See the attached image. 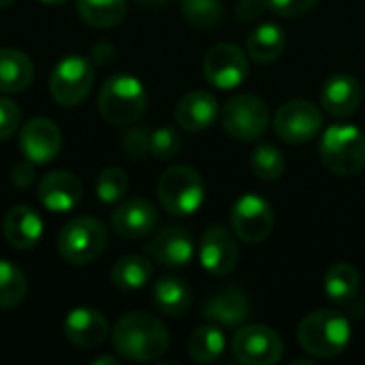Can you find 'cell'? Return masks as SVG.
I'll use <instances>...</instances> for the list:
<instances>
[{"mask_svg": "<svg viewBox=\"0 0 365 365\" xmlns=\"http://www.w3.org/2000/svg\"><path fill=\"white\" fill-rule=\"evenodd\" d=\"M113 349L128 361H156L169 349V331L160 319L148 312L124 314L113 327Z\"/></svg>", "mask_w": 365, "mask_h": 365, "instance_id": "1", "label": "cell"}, {"mask_svg": "<svg viewBox=\"0 0 365 365\" xmlns=\"http://www.w3.org/2000/svg\"><path fill=\"white\" fill-rule=\"evenodd\" d=\"M297 340L306 353L321 359H331L349 349L351 323L336 310H317L299 323Z\"/></svg>", "mask_w": 365, "mask_h": 365, "instance_id": "2", "label": "cell"}, {"mask_svg": "<svg viewBox=\"0 0 365 365\" xmlns=\"http://www.w3.org/2000/svg\"><path fill=\"white\" fill-rule=\"evenodd\" d=\"M96 105L105 122L113 126H130L143 115L148 94L137 77L128 73H118L105 79Z\"/></svg>", "mask_w": 365, "mask_h": 365, "instance_id": "3", "label": "cell"}, {"mask_svg": "<svg viewBox=\"0 0 365 365\" xmlns=\"http://www.w3.org/2000/svg\"><path fill=\"white\" fill-rule=\"evenodd\" d=\"M321 160L336 175H357L365 167V133L355 124H331L321 139Z\"/></svg>", "mask_w": 365, "mask_h": 365, "instance_id": "4", "label": "cell"}, {"mask_svg": "<svg viewBox=\"0 0 365 365\" xmlns=\"http://www.w3.org/2000/svg\"><path fill=\"white\" fill-rule=\"evenodd\" d=\"M156 192L160 205L173 216L195 214L205 199V186L201 175L184 165L167 169L158 180Z\"/></svg>", "mask_w": 365, "mask_h": 365, "instance_id": "5", "label": "cell"}, {"mask_svg": "<svg viewBox=\"0 0 365 365\" xmlns=\"http://www.w3.org/2000/svg\"><path fill=\"white\" fill-rule=\"evenodd\" d=\"M107 246V229L90 216L68 220L58 235V252L73 265H88L103 255Z\"/></svg>", "mask_w": 365, "mask_h": 365, "instance_id": "6", "label": "cell"}, {"mask_svg": "<svg viewBox=\"0 0 365 365\" xmlns=\"http://www.w3.org/2000/svg\"><path fill=\"white\" fill-rule=\"evenodd\" d=\"M220 120L231 137L255 141L263 137L269 126V109L267 103L255 94H235L225 103Z\"/></svg>", "mask_w": 365, "mask_h": 365, "instance_id": "7", "label": "cell"}, {"mask_svg": "<svg viewBox=\"0 0 365 365\" xmlns=\"http://www.w3.org/2000/svg\"><path fill=\"white\" fill-rule=\"evenodd\" d=\"M94 86V66L88 58L83 56H64L51 77H49V92L56 103L64 107H75L79 105L92 90Z\"/></svg>", "mask_w": 365, "mask_h": 365, "instance_id": "8", "label": "cell"}, {"mask_svg": "<svg viewBox=\"0 0 365 365\" xmlns=\"http://www.w3.org/2000/svg\"><path fill=\"white\" fill-rule=\"evenodd\" d=\"M321 126L323 113L319 111V107L302 98L284 103L274 115L276 135L291 145H304L312 141L319 135Z\"/></svg>", "mask_w": 365, "mask_h": 365, "instance_id": "9", "label": "cell"}, {"mask_svg": "<svg viewBox=\"0 0 365 365\" xmlns=\"http://www.w3.org/2000/svg\"><path fill=\"white\" fill-rule=\"evenodd\" d=\"M231 229L242 242L261 244L274 229L272 205L255 192L240 197L231 210Z\"/></svg>", "mask_w": 365, "mask_h": 365, "instance_id": "10", "label": "cell"}, {"mask_svg": "<svg viewBox=\"0 0 365 365\" xmlns=\"http://www.w3.org/2000/svg\"><path fill=\"white\" fill-rule=\"evenodd\" d=\"M231 349L235 359L244 365H274L282 357L280 336L265 325H246L235 331Z\"/></svg>", "mask_w": 365, "mask_h": 365, "instance_id": "11", "label": "cell"}, {"mask_svg": "<svg viewBox=\"0 0 365 365\" xmlns=\"http://www.w3.org/2000/svg\"><path fill=\"white\" fill-rule=\"evenodd\" d=\"M205 79L218 90H233L244 83L248 75L246 53L231 43H220L205 53L203 60Z\"/></svg>", "mask_w": 365, "mask_h": 365, "instance_id": "12", "label": "cell"}, {"mask_svg": "<svg viewBox=\"0 0 365 365\" xmlns=\"http://www.w3.org/2000/svg\"><path fill=\"white\" fill-rule=\"evenodd\" d=\"M19 148L24 158L34 165L51 163L62 150V133L47 118H32L19 130Z\"/></svg>", "mask_w": 365, "mask_h": 365, "instance_id": "13", "label": "cell"}, {"mask_svg": "<svg viewBox=\"0 0 365 365\" xmlns=\"http://www.w3.org/2000/svg\"><path fill=\"white\" fill-rule=\"evenodd\" d=\"M240 259L237 242L233 233L222 225H212L201 237L199 261L214 276H227L235 269Z\"/></svg>", "mask_w": 365, "mask_h": 365, "instance_id": "14", "label": "cell"}, {"mask_svg": "<svg viewBox=\"0 0 365 365\" xmlns=\"http://www.w3.org/2000/svg\"><path fill=\"white\" fill-rule=\"evenodd\" d=\"M36 195L45 210L53 214H66L81 203L83 186L71 171H51L38 182Z\"/></svg>", "mask_w": 365, "mask_h": 365, "instance_id": "15", "label": "cell"}, {"mask_svg": "<svg viewBox=\"0 0 365 365\" xmlns=\"http://www.w3.org/2000/svg\"><path fill=\"white\" fill-rule=\"evenodd\" d=\"M145 252L165 267H184L195 257V242L184 227L171 225L150 240Z\"/></svg>", "mask_w": 365, "mask_h": 365, "instance_id": "16", "label": "cell"}, {"mask_svg": "<svg viewBox=\"0 0 365 365\" xmlns=\"http://www.w3.org/2000/svg\"><path fill=\"white\" fill-rule=\"evenodd\" d=\"M156 220H158L156 207L148 199L135 197L115 207V212L111 214V229L115 235L124 240H139L152 233Z\"/></svg>", "mask_w": 365, "mask_h": 365, "instance_id": "17", "label": "cell"}, {"mask_svg": "<svg viewBox=\"0 0 365 365\" xmlns=\"http://www.w3.org/2000/svg\"><path fill=\"white\" fill-rule=\"evenodd\" d=\"M66 340L77 349H96L109 336L107 319L92 308H75L62 323Z\"/></svg>", "mask_w": 365, "mask_h": 365, "instance_id": "18", "label": "cell"}, {"mask_svg": "<svg viewBox=\"0 0 365 365\" xmlns=\"http://www.w3.org/2000/svg\"><path fill=\"white\" fill-rule=\"evenodd\" d=\"M361 86L349 73L331 75L321 90V105L334 118H349L361 103Z\"/></svg>", "mask_w": 365, "mask_h": 365, "instance_id": "19", "label": "cell"}, {"mask_svg": "<svg viewBox=\"0 0 365 365\" xmlns=\"http://www.w3.org/2000/svg\"><path fill=\"white\" fill-rule=\"evenodd\" d=\"M218 118V101L212 92L192 90L175 107V122L184 130H205Z\"/></svg>", "mask_w": 365, "mask_h": 365, "instance_id": "20", "label": "cell"}, {"mask_svg": "<svg viewBox=\"0 0 365 365\" xmlns=\"http://www.w3.org/2000/svg\"><path fill=\"white\" fill-rule=\"evenodd\" d=\"M2 231L6 242L17 250L34 248L43 237V220L28 205H15L6 212Z\"/></svg>", "mask_w": 365, "mask_h": 365, "instance_id": "21", "label": "cell"}, {"mask_svg": "<svg viewBox=\"0 0 365 365\" xmlns=\"http://www.w3.org/2000/svg\"><path fill=\"white\" fill-rule=\"evenodd\" d=\"M203 317L218 325H240L250 317V302L242 289L229 287L210 297L203 306Z\"/></svg>", "mask_w": 365, "mask_h": 365, "instance_id": "22", "label": "cell"}, {"mask_svg": "<svg viewBox=\"0 0 365 365\" xmlns=\"http://www.w3.org/2000/svg\"><path fill=\"white\" fill-rule=\"evenodd\" d=\"M34 79L32 60L19 49H0V92H24Z\"/></svg>", "mask_w": 365, "mask_h": 365, "instance_id": "23", "label": "cell"}, {"mask_svg": "<svg viewBox=\"0 0 365 365\" xmlns=\"http://www.w3.org/2000/svg\"><path fill=\"white\" fill-rule=\"evenodd\" d=\"M284 45H287V34L284 30L274 24V21H267V24H261L257 26L248 41H246V49H248V56L259 62V64H269V62H276L282 51H284Z\"/></svg>", "mask_w": 365, "mask_h": 365, "instance_id": "24", "label": "cell"}, {"mask_svg": "<svg viewBox=\"0 0 365 365\" xmlns=\"http://www.w3.org/2000/svg\"><path fill=\"white\" fill-rule=\"evenodd\" d=\"M192 302V293L190 287L182 280V278H160L154 284V306L158 308V312H163L165 317H182L188 312Z\"/></svg>", "mask_w": 365, "mask_h": 365, "instance_id": "25", "label": "cell"}, {"mask_svg": "<svg viewBox=\"0 0 365 365\" xmlns=\"http://www.w3.org/2000/svg\"><path fill=\"white\" fill-rule=\"evenodd\" d=\"M154 267L150 259L139 255H126L118 259L111 267V282L122 291H137L150 282Z\"/></svg>", "mask_w": 365, "mask_h": 365, "instance_id": "26", "label": "cell"}, {"mask_svg": "<svg viewBox=\"0 0 365 365\" xmlns=\"http://www.w3.org/2000/svg\"><path fill=\"white\" fill-rule=\"evenodd\" d=\"M227 346V338L220 327L203 325L188 338V355L197 364H214Z\"/></svg>", "mask_w": 365, "mask_h": 365, "instance_id": "27", "label": "cell"}, {"mask_svg": "<svg viewBox=\"0 0 365 365\" xmlns=\"http://www.w3.org/2000/svg\"><path fill=\"white\" fill-rule=\"evenodd\" d=\"M77 13L92 28H113L126 15V0H77Z\"/></svg>", "mask_w": 365, "mask_h": 365, "instance_id": "28", "label": "cell"}, {"mask_svg": "<svg viewBox=\"0 0 365 365\" xmlns=\"http://www.w3.org/2000/svg\"><path fill=\"white\" fill-rule=\"evenodd\" d=\"M359 272L351 263H336L325 274V295L336 304H349L359 293Z\"/></svg>", "mask_w": 365, "mask_h": 365, "instance_id": "29", "label": "cell"}, {"mask_svg": "<svg viewBox=\"0 0 365 365\" xmlns=\"http://www.w3.org/2000/svg\"><path fill=\"white\" fill-rule=\"evenodd\" d=\"M252 173L263 182H276L284 173V154L269 141H263L255 148L250 156Z\"/></svg>", "mask_w": 365, "mask_h": 365, "instance_id": "30", "label": "cell"}, {"mask_svg": "<svg viewBox=\"0 0 365 365\" xmlns=\"http://www.w3.org/2000/svg\"><path fill=\"white\" fill-rule=\"evenodd\" d=\"M28 293V280L24 272L11 261L0 259V308H15Z\"/></svg>", "mask_w": 365, "mask_h": 365, "instance_id": "31", "label": "cell"}, {"mask_svg": "<svg viewBox=\"0 0 365 365\" xmlns=\"http://www.w3.org/2000/svg\"><path fill=\"white\" fill-rule=\"evenodd\" d=\"M128 192V175L120 167H107L96 178V197L98 201L113 205L124 199Z\"/></svg>", "mask_w": 365, "mask_h": 365, "instance_id": "32", "label": "cell"}, {"mask_svg": "<svg viewBox=\"0 0 365 365\" xmlns=\"http://www.w3.org/2000/svg\"><path fill=\"white\" fill-rule=\"evenodd\" d=\"M182 15L195 28H214L222 19L220 0H182Z\"/></svg>", "mask_w": 365, "mask_h": 365, "instance_id": "33", "label": "cell"}, {"mask_svg": "<svg viewBox=\"0 0 365 365\" xmlns=\"http://www.w3.org/2000/svg\"><path fill=\"white\" fill-rule=\"evenodd\" d=\"M182 148V139L175 128L171 126H160L150 135V154L158 160H169L173 158Z\"/></svg>", "mask_w": 365, "mask_h": 365, "instance_id": "34", "label": "cell"}, {"mask_svg": "<svg viewBox=\"0 0 365 365\" xmlns=\"http://www.w3.org/2000/svg\"><path fill=\"white\" fill-rule=\"evenodd\" d=\"M150 135H152V133L145 130V128H141V126L130 128V130L124 135V139H122L124 152H126L130 158H135V160L145 158V156L150 154Z\"/></svg>", "mask_w": 365, "mask_h": 365, "instance_id": "35", "label": "cell"}, {"mask_svg": "<svg viewBox=\"0 0 365 365\" xmlns=\"http://www.w3.org/2000/svg\"><path fill=\"white\" fill-rule=\"evenodd\" d=\"M19 120L21 113L17 103L0 96V141H6L15 135V130L19 128Z\"/></svg>", "mask_w": 365, "mask_h": 365, "instance_id": "36", "label": "cell"}, {"mask_svg": "<svg viewBox=\"0 0 365 365\" xmlns=\"http://www.w3.org/2000/svg\"><path fill=\"white\" fill-rule=\"evenodd\" d=\"M319 0H265L267 9L282 17H297L308 13Z\"/></svg>", "mask_w": 365, "mask_h": 365, "instance_id": "37", "label": "cell"}, {"mask_svg": "<svg viewBox=\"0 0 365 365\" xmlns=\"http://www.w3.org/2000/svg\"><path fill=\"white\" fill-rule=\"evenodd\" d=\"M11 180L17 188H28L32 182H34V163L24 158L21 163H17L13 167V173H11Z\"/></svg>", "mask_w": 365, "mask_h": 365, "instance_id": "38", "label": "cell"}, {"mask_svg": "<svg viewBox=\"0 0 365 365\" xmlns=\"http://www.w3.org/2000/svg\"><path fill=\"white\" fill-rule=\"evenodd\" d=\"M265 9H267L265 0H242L237 4V11L235 13H237V17L242 21H257L263 15Z\"/></svg>", "mask_w": 365, "mask_h": 365, "instance_id": "39", "label": "cell"}, {"mask_svg": "<svg viewBox=\"0 0 365 365\" xmlns=\"http://www.w3.org/2000/svg\"><path fill=\"white\" fill-rule=\"evenodd\" d=\"M92 58H94L96 62H101V64H107V62H111V58H113V49H111L109 45L101 43V45H96V47L92 49Z\"/></svg>", "mask_w": 365, "mask_h": 365, "instance_id": "40", "label": "cell"}, {"mask_svg": "<svg viewBox=\"0 0 365 365\" xmlns=\"http://www.w3.org/2000/svg\"><path fill=\"white\" fill-rule=\"evenodd\" d=\"M94 365H103V364H107V365H118L120 361L115 359V357H109V355H103V357H96L94 361H92Z\"/></svg>", "mask_w": 365, "mask_h": 365, "instance_id": "41", "label": "cell"}, {"mask_svg": "<svg viewBox=\"0 0 365 365\" xmlns=\"http://www.w3.org/2000/svg\"><path fill=\"white\" fill-rule=\"evenodd\" d=\"M137 2H141V4H145V6H160V4H165L167 0H137Z\"/></svg>", "mask_w": 365, "mask_h": 365, "instance_id": "42", "label": "cell"}, {"mask_svg": "<svg viewBox=\"0 0 365 365\" xmlns=\"http://www.w3.org/2000/svg\"><path fill=\"white\" fill-rule=\"evenodd\" d=\"M15 0H0V9H6V6H11Z\"/></svg>", "mask_w": 365, "mask_h": 365, "instance_id": "43", "label": "cell"}, {"mask_svg": "<svg viewBox=\"0 0 365 365\" xmlns=\"http://www.w3.org/2000/svg\"><path fill=\"white\" fill-rule=\"evenodd\" d=\"M41 2H45V4H62L66 0H41Z\"/></svg>", "mask_w": 365, "mask_h": 365, "instance_id": "44", "label": "cell"}, {"mask_svg": "<svg viewBox=\"0 0 365 365\" xmlns=\"http://www.w3.org/2000/svg\"><path fill=\"white\" fill-rule=\"evenodd\" d=\"M364 94H365V88H364Z\"/></svg>", "mask_w": 365, "mask_h": 365, "instance_id": "45", "label": "cell"}]
</instances>
